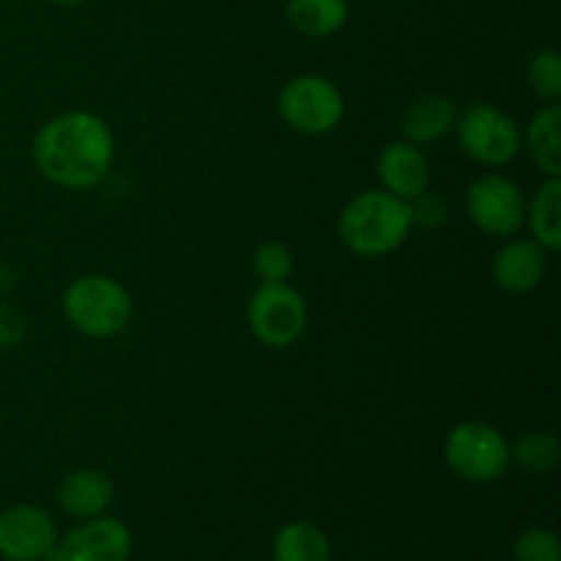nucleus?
I'll return each instance as SVG.
<instances>
[{
    "mask_svg": "<svg viewBox=\"0 0 561 561\" xmlns=\"http://www.w3.org/2000/svg\"><path fill=\"white\" fill-rule=\"evenodd\" d=\"M444 463L469 485H491L510 471V442L499 427L480 420L455 425L444 438Z\"/></svg>",
    "mask_w": 561,
    "mask_h": 561,
    "instance_id": "nucleus-4",
    "label": "nucleus"
},
{
    "mask_svg": "<svg viewBox=\"0 0 561 561\" xmlns=\"http://www.w3.org/2000/svg\"><path fill=\"white\" fill-rule=\"evenodd\" d=\"M247 323L257 343L285 351L305 337L310 312L305 296L294 285L261 283L247 301Z\"/></svg>",
    "mask_w": 561,
    "mask_h": 561,
    "instance_id": "nucleus-6",
    "label": "nucleus"
},
{
    "mask_svg": "<svg viewBox=\"0 0 561 561\" xmlns=\"http://www.w3.org/2000/svg\"><path fill=\"white\" fill-rule=\"evenodd\" d=\"M455 135H458L460 151L471 162L491 170L513 164L524 148V131L518 121L488 102H474L463 113H458Z\"/></svg>",
    "mask_w": 561,
    "mask_h": 561,
    "instance_id": "nucleus-5",
    "label": "nucleus"
},
{
    "mask_svg": "<svg viewBox=\"0 0 561 561\" xmlns=\"http://www.w3.org/2000/svg\"><path fill=\"white\" fill-rule=\"evenodd\" d=\"M277 113L294 131L321 137L337 129L345 118L343 91L321 75L290 77L277 96Z\"/></svg>",
    "mask_w": 561,
    "mask_h": 561,
    "instance_id": "nucleus-7",
    "label": "nucleus"
},
{
    "mask_svg": "<svg viewBox=\"0 0 561 561\" xmlns=\"http://www.w3.org/2000/svg\"><path fill=\"white\" fill-rule=\"evenodd\" d=\"M27 332V321L14 305L0 299V348H14Z\"/></svg>",
    "mask_w": 561,
    "mask_h": 561,
    "instance_id": "nucleus-24",
    "label": "nucleus"
},
{
    "mask_svg": "<svg viewBox=\"0 0 561 561\" xmlns=\"http://www.w3.org/2000/svg\"><path fill=\"white\" fill-rule=\"evenodd\" d=\"M113 162V129L91 110H66L53 115L33 137V164L60 190H93L107 179Z\"/></svg>",
    "mask_w": 561,
    "mask_h": 561,
    "instance_id": "nucleus-1",
    "label": "nucleus"
},
{
    "mask_svg": "<svg viewBox=\"0 0 561 561\" xmlns=\"http://www.w3.org/2000/svg\"><path fill=\"white\" fill-rule=\"evenodd\" d=\"M466 217L493 239H510L526 222V195L510 175L482 173L469 184L463 197Z\"/></svg>",
    "mask_w": 561,
    "mask_h": 561,
    "instance_id": "nucleus-8",
    "label": "nucleus"
},
{
    "mask_svg": "<svg viewBox=\"0 0 561 561\" xmlns=\"http://www.w3.org/2000/svg\"><path fill=\"white\" fill-rule=\"evenodd\" d=\"M296 268L294 250L283 241H263L252 252V272L261 277V283H288Z\"/></svg>",
    "mask_w": 561,
    "mask_h": 561,
    "instance_id": "nucleus-21",
    "label": "nucleus"
},
{
    "mask_svg": "<svg viewBox=\"0 0 561 561\" xmlns=\"http://www.w3.org/2000/svg\"><path fill=\"white\" fill-rule=\"evenodd\" d=\"M135 537L121 518L99 515V518L77 520L64 537H58L53 553L44 561H129Z\"/></svg>",
    "mask_w": 561,
    "mask_h": 561,
    "instance_id": "nucleus-9",
    "label": "nucleus"
},
{
    "mask_svg": "<svg viewBox=\"0 0 561 561\" xmlns=\"http://www.w3.org/2000/svg\"><path fill=\"white\" fill-rule=\"evenodd\" d=\"M524 146L546 179H561V107L542 104L524 131Z\"/></svg>",
    "mask_w": 561,
    "mask_h": 561,
    "instance_id": "nucleus-15",
    "label": "nucleus"
},
{
    "mask_svg": "<svg viewBox=\"0 0 561 561\" xmlns=\"http://www.w3.org/2000/svg\"><path fill=\"white\" fill-rule=\"evenodd\" d=\"M274 561H332V542L312 520H288L272 540Z\"/></svg>",
    "mask_w": 561,
    "mask_h": 561,
    "instance_id": "nucleus-18",
    "label": "nucleus"
},
{
    "mask_svg": "<svg viewBox=\"0 0 561 561\" xmlns=\"http://www.w3.org/2000/svg\"><path fill=\"white\" fill-rule=\"evenodd\" d=\"M64 316L75 332L93 340H110L131 321V296L107 274H82L64 290Z\"/></svg>",
    "mask_w": 561,
    "mask_h": 561,
    "instance_id": "nucleus-3",
    "label": "nucleus"
},
{
    "mask_svg": "<svg viewBox=\"0 0 561 561\" xmlns=\"http://www.w3.org/2000/svg\"><path fill=\"white\" fill-rule=\"evenodd\" d=\"M55 5H82V3H91V0H49Z\"/></svg>",
    "mask_w": 561,
    "mask_h": 561,
    "instance_id": "nucleus-26",
    "label": "nucleus"
},
{
    "mask_svg": "<svg viewBox=\"0 0 561 561\" xmlns=\"http://www.w3.org/2000/svg\"><path fill=\"white\" fill-rule=\"evenodd\" d=\"M14 285H16V274L11 272L9 266H3V263H0V296L9 294V290L14 288Z\"/></svg>",
    "mask_w": 561,
    "mask_h": 561,
    "instance_id": "nucleus-25",
    "label": "nucleus"
},
{
    "mask_svg": "<svg viewBox=\"0 0 561 561\" xmlns=\"http://www.w3.org/2000/svg\"><path fill=\"white\" fill-rule=\"evenodd\" d=\"M531 239L548 252L561 250V179H546L526 197V222Z\"/></svg>",
    "mask_w": 561,
    "mask_h": 561,
    "instance_id": "nucleus-17",
    "label": "nucleus"
},
{
    "mask_svg": "<svg viewBox=\"0 0 561 561\" xmlns=\"http://www.w3.org/2000/svg\"><path fill=\"white\" fill-rule=\"evenodd\" d=\"M455 121H458L455 99L444 96V93H425L405 107L403 118H400V131H403V140L422 148L447 137L455 129Z\"/></svg>",
    "mask_w": 561,
    "mask_h": 561,
    "instance_id": "nucleus-14",
    "label": "nucleus"
},
{
    "mask_svg": "<svg viewBox=\"0 0 561 561\" xmlns=\"http://www.w3.org/2000/svg\"><path fill=\"white\" fill-rule=\"evenodd\" d=\"M285 20L299 36L329 38L348 22V0H285Z\"/></svg>",
    "mask_w": 561,
    "mask_h": 561,
    "instance_id": "nucleus-16",
    "label": "nucleus"
},
{
    "mask_svg": "<svg viewBox=\"0 0 561 561\" xmlns=\"http://www.w3.org/2000/svg\"><path fill=\"white\" fill-rule=\"evenodd\" d=\"M115 499V485L107 471L102 469H75L58 482L55 502L69 518L88 520L107 515Z\"/></svg>",
    "mask_w": 561,
    "mask_h": 561,
    "instance_id": "nucleus-13",
    "label": "nucleus"
},
{
    "mask_svg": "<svg viewBox=\"0 0 561 561\" xmlns=\"http://www.w3.org/2000/svg\"><path fill=\"white\" fill-rule=\"evenodd\" d=\"M58 537L55 518L36 504H14L0 513V557L5 561H44Z\"/></svg>",
    "mask_w": 561,
    "mask_h": 561,
    "instance_id": "nucleus-10",
    "label": "nucleus"
},
{
    "mask_svg": "<svg viewBox=\"0 0 561 561\" xmlns=\"http://www.w3.org/2000/svg\"><path fill=\"white\" fill-rule=\"evenodd\" d=\"M513 561H561V540L548 526H529L513 540Z\"/></svg>",
    "mask_w": 561,
    "mask_h": 561,
    "instance_id": "nucleus-22",
    "label": "nucleus"
},
{
    "mask_svg": "<svg viewBox=\"0 0 561 561\" xmlns=\"http://www.w3.org/2000/svg\"><path fill=\"white\" fill-rule=\"evenodd\" d=\"M409 211H411V225L414 228H438V225L447 222V197L438 195V192H433L431 186H427L425 192H420L416 197H411L409 201Z\"/></svg>",
    "mask_w": 561,
    "mask_h": 561,
    "instance_id": "nucleus-23",
    "label": "nucleus"
},
{
    "mask_svg": "<svg viewBox=\"0 0 561 561\" xmlns=\"http://www.w3.org/2000/svg\"><path fill=\"white\" fill-rule=\"evenodd\" d=\"M376 175L381 181V190L392 192L403 201H411V197H416L431 186L433 170L431 159L420 146L409 140H398L381 148L376 159Z\"/></svg>",
    "mask_w": 561,
    "mask_h": 561,
    "instance_id": "nucleus-12",
    "label": "nucleus"
},
{
    "mask_svg": "<svg viewBox=\"0 0 561 561\" xmlns=\"http://www.w3.org/2000/svg\"><path fill=\"white\" fill-rule=\"evenodd\" d=\"M409 201L387 190H367L351 197L340 214V241L359 257H383L411 236Z\"/></svg>",
    "mask_w": 561,
    "mask_h": 561,
    "instance_id": "nucleus-2",
    "label": "nucleus"
},
{
    "mask_svg": "<svg viewBox=\"0 0 561 561\" xmlns=\"http://www.w3.org/2000/svg\"><path fill=\"white\" fill-rule=\"evenodd\" d=\"M526 85L542 104L561 99V55L553 47L537 49L526 64Z\"/></svg>",
    "mask_w": 561,
    "mask_h": 561,
    "instance_id": "nucleus-20",
    "label": "nucleus"
},
{
    "mask_svg": "<svg viewBox=\"0 0 561 561\" xmlns=\"http://www.w3.org/2000/svg\"><path fill=\"white\" fill-rule=\"evenodd\" d=\"M548 255L535 239H510L496 250L491 261L493 283L515 296L531 294L542 285L548 274Z\"/></svg>",
    "mask_w": 561,
    "mask_h": 561,
    "instance_id": "nucleus-11",
    "label": "nucleus"
},
{
    "mask_svg": "<svg viewBox=\"0 0 561 561\" xmlns=\"http://www.w3.org/2000/svg\"><path fill=\"white\" fill-rule=\"evenodd\" d=\"M559 436L553 431H526L510 444V463L526 474H551L559 466Z\"/></svg>",
    "mask_w": 561,
    "mask_h": 561,
    "instance_id": "nucleus-19",
    "label": "nucleus"
}]
</instances>
